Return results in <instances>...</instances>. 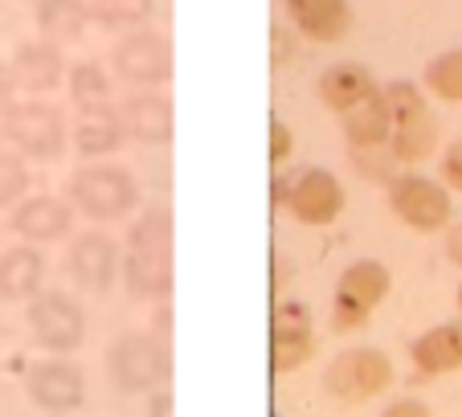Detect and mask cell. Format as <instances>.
Masks as SVG:
<instances>
[{
	"mask_svg": "<svg viewBox=\"0 0 462 417\" xmlns=\"http://www.w3.org/2000/svg\"><path fill=\"white\" fill-rule=\"evenodd\" d=\"M106 376L127 397L160 393L172 381V344L152 331H119L106 348Z\"/></svg>",
	"mask_w": 462,
	"mask_h": 417,
	"instance_id": "obj_1",
	"label": "cell"
},
{
	"mask_svg": "<svg viewBox=\"0 0 462 417\" xmlns=\"http://www.w3.org/2000/svg\"><path fill=\"white\" fill-rule=\"evenodd\" d=\"M384 205L405 229L421 237L446 234L454 226V197L438 176L426 172H397L384 184Z\"/></svg>",
	"mask_w": 462,
	"mask_h": 417,
	"instance_id": "obj_2",
	"label": "cell"
},
{
	"mask_svg": "<svg viewBox=\"0 0 462 417\" xmlns=\"http://www.w3.org/2000/svg\"><path fill=\"white\" fill-rule=\"evenodd\" d=\"M66 200L90 221H123L140 205V181L123 164H82L66 181Z\"/></svg>",
	"mask_w": 462,
	"mask_h": 417,
	"instance_id": "obj_3",
	"label": "cell"
},
{
	"mask_svg": "<svg viewBox=\"0 0 462 417\" xmlns=\"http://www.w3.org/2000/svg\"><path fill=\"white\" fill-rule=\"evenodd\" d=\"M393 295V274L384 262L376 258H356L340 270L336 278V295H332V331L348 336V331H365L373 323L376 307H384V299Z\"/></svg>",
	"mask_w": 462,
	"mask_h": 417,
	"instance_id": "obj_4",
	"label": "cell"
},
{
	"mask_svg": "<svg viewBox=\"0 0 462 417\" xmlns=\"http://www.w3.org/2000/svg\"><path fill=\"white\" fill-rule=\"evenodd\" d=\"M5 139H13L17 156L53 164V160H61L66 144H70V123H66L61 107L45 103V98H21L5 115Z\"/></svg>",
	"mask_w": 462,
	"mask_h": 417,
	"instance_id": "obj_5",
	"label": "cell"
},
{
	"mask_svg": "<svg viewBox=\"0 0 462 417\" xmlns=\"http://www.w3.org/2000/svg\"><path fill=\"white\" fill-rule=\"evenodd\" d=\"M393 381H397L393 360L373 344L344 348L340 357H332V365L323 368V389L332 393L336 401H344V405L376 401L384 389H393Z\"/></svg>",
	"mask_w": 462,
	"mask_h": 417,
	"instance_id": "obj_6",
	"label": "cell"
},
{
	"mask_svg": "<svg viewBox=\"0 0 462 417\" xmlns=\"http://www.w3.org/2000/svg\"><path fill=\"white\" fill-rule=\"evenodd\" d=\"M25 328L37 348L53 357H70L87 339V311L66 291H42L33 303H25Z\"/></svg>",
	"mask_w": 462,
	"mask_h": 417,
	"instance_id": "obj_7",
	"label": "cell"
},
{
	"mask_svg": "<svg viewBox=\"0 0 462 417\" xmlns=\"http://www.w3.org/2000/svg\"><path fill=\"white\" fill-rule=\"evenodd\" d=\"M111 70L135 90H160L172 82V45L156 29L123 33L111 50Z\"/></svg>",
	"mask_w": 462,
	"mask_h": 417,
	"instance_id": "obj_8",
	"label": "cell"
},
{
	"mask_svg": "<svg viewBox=\"0 0 462 417\" xmlns=\"http://www.w3.org/2000/svg\"><path fill=\"white\" fill-rule=\"evenodd\" d=\"M315 348H319V339H315L311 307L299 299H279L271 311V373H299L303 365H311Z\"/></svg>",
	"mask_w": 462,
	"mask_h": 417,
	"instance_id": "obj_9",
	"label": "cell"
},
{
	"mask_svg": "<svg viewBox=\"0 0 462 417\" xmlns=\"http://www.w3.org/2000/svg\"><path fill=\"white\" fill-rule=\"evenodd\" d=\"M344 205H348V189H344V181L332 168H299V172H291L287 213L299 226H311V229L332 226L344 213Z\"/></svg>",
	"mask_w": 462,
	"mask_h": 417,
	"instance_id": "obj_10",
	"label": "cell"
},
{
	"mask_svg": "<svg viewBox=\"0 0 462 417\" xmlns=\"http://www.w3.org/2000/svg\"><path fill=\"white\" fill-rule=\"evenodd\" d=\"M123 270L119 242L103 229H82L70 246H66V278L87 295H106L115 287V278Z\"/></svg>",
	"mask_w": 462,
	"mask_h": 417,
	"instance_id": "obj_11",
	"label": "cell"
},
{
	"mask_svg": "<svg viewBox=\"0 0 462 417\" xmlns=\"http://www.w3.org/2000/svg\"><path fill=\"white\" fill-rule=\"evenodd\" d=\"M25 393L42 413H53V417H74L87 401V376H82L79 365L70 360H33L25 368Z\"/></svg>",
	"mask_w": 462,
	"mask_h": 417,
	"instance_id": "obj_12",
	"label": "cell"
},
{
	"mask_svg": "<svg viewBox=\"0 0 462 417\" xmlns=\"http://www.w3.org/2000/svg\"><path fill=\"white\" fill-rule=\"evenodd\" d=\"M74 229V205L66 197H25L9 218V234H17L25 246H50V242H61V237Z\"/></svg>",
	"mask_w": 462,
	"mask_h": 417,
	"instance_id": "obj_13",
	"label": "cell"
},
{
	"mask_svg": "<svg viewBox=\"0 0 462 417\" xmlns=\"http://www.w3.org/2000/svg\"><path fill=\"white\" fill-rule=\"evenodd\" d=\"M438 144H442V123H438V115L426 107H418V111L410 115H397L393 119V135H389V156L397 160V168L402 172H421V164L426 160H434Z\"/></svg>",
	"mask_w": 462,
	"mask_h": 417,
	"instance_id": "obj_14",
	"label": "cell"
},
{
	"mask_svg": "<svg viewBox=\"0 0 462 417\" xmlns=\"http://www.w3.org/2000/svg\"><path fill=\"white\" fill-rule=\"evenodd\" d=\"M410 365H413V385L462 373V320H446L434 323L430 331H421L410 344Z\"/></svg>",
	"mask_w": 462,
	"mask_h": 417,
	"instance_id": "obj_15",
	"label": "cell"
},
{
	"mask_svg": "<svg viewBox=\"0 0 462 417\" xmlns=\"http://www.w3.org/2000/svg\"><path fill=\"white\" fill-rule=\"evenodd\" d=\"M123 127H127V139L143 144V148H164L172 144V98L164 90H135L119 103Z\"/></svg>",
	"mask_w": 462,
	"mask_h": 417,
	"instance_id": "obj_16",
	"label": "cell"
},
{
	"mask_svg": "<svg viewBox=\"0 0 462 417\" xmlns=\"http://www.w3.org/2000/svg\"><path fill=\"white\" fill-rule=\"evenodd\" d=\"M376 90H381V82H376V74L365 61H332V66L319 74V82H315L319 103L328 107V111H336L340 119L348 111H356L360 103H368Z\"/></svg>",
	"mask_w": 462,
	"mask_h": 417,
	"instance_id": "obj_17",
	"label": "cell"
},
{
	"mask_svg": "<svg viewBox=\"0 0 462 417\" xmlns=\"http://www.w3.org/2000/svg\"><path fill=\"white\" fill-rule=\"evenodd\" d=\"M70 139L79 156L98 160V156H115L127 144V127L115 103H95V107H79V119L70 127Z\"/></svg>",
	"mask_w": 462,
	"mask_h": 417,
	"instance_id": "obj_18",
	"label": "cell"
},
{
	"mask_svg": "<svg viewBox=\"0 0 462 417\" xmlns=\"http://www.w3.org/2000/svg\"><path fill=\"white\" fill-rule=\"evenodd\" d=\"M287 17L295 33H303L315 45H336L352 33L348 0H287Z\"/></svg>",
	"mask_w": 462,
	"mask_h": 417,
	"instance_id": "obj_19",
	"label": "cell"
},
{
	"mask_svg": "<svg viewBox=\"0 0 462 417\" xmlns=\"http://www.w3.org/2000/svg\"><path fill=\"white\" fill-rule=\"evenodd\" d=\"M13 74H17L21 90L25 95H50L53 87H61L66 82V53H61V45L53 42H42V37H33V42H21L17 53H13Z\"/></svg>",
	"mask_w": 462,
	"mask_h": 417,
	"instance_id": "obj_20",
	"label": "cell"
},
{
	"mask_svg": "<svg viewBox=\"0 0 462 417\" xmlns=\"http://www.w3.org/2000/svg\"><path fill=\"white\" fill-rule=\"evenodd\" d=\"M45 287V254L37 246H9L0 254V303H33Z\"/></svg>",
	"mask_w": 462,
	"mask_h": 417,
	"instance_id": "obj_21",
	"label": "cell"
},
{
	"mask_svg": "<svg viewBox=\"0 0 462 417\" xmlns=\"http://www.w3.org/2000/svg\"><path fill=\"white\" fill-rule=\"evenodd\" d=\"M123 287H127V295L135 303H168V295H172V254L127 250Z\"/></svg>",
	"mask_w": 462,
	"mask_h": 417,
	"instance_id": "obj_22",
	"label": "cell"
},
{
	"mask_svg": "<svg viewBox=\"0 0 462 417\" xmlns=\"http://www.w3.org/2000/svg\"><path fill=\"white\" fill-rule=\"evenodd\" d=\"M344 144L348 152H376V148H389V135H393V115L384 95L376 90L368 103H360L356 111L344 115Z\"/></svg>",
	"mask_w": 462,
	"mask_h": 417,
	"instance_id": "obj_23",
	"label": "cell"
},
{
	"mask_svg": "<svg viewBox=\"0 0 462 417\" xmlns=\"http://www.w3.org/2000/svg\"><path fill=\"white\" fill-rule=\"evenodd\" d=\"M33 25L42 33V42L66 45L87 33L90 9L87 0H33Z\"/></svg>",
	"mask_w": 462,
	"mask_h": 417,
	"instance_id": "obj_24",
	"label": "cell"
},
{
	"mask_svg": "<svg viewBox=\"0 0 462 417\" xmlns=\"http://www.w3.org/2000/svg\"><path fill=\"white\" fill-rule=\"evenodd\" d=\"M90 25L106 29V33H135L148 29V21L156 17V0H87Z\"/></svg>",
	"mask_w": 462,
	"mask_h": 417,
	"instance_id": "obj_25",
	"label": "cell"
},
{
	"mask_svg": "<svg viewBox=\"0 0 462 417\" xmlns=\"http://www.w3.org/2000/svg\"><path fill=\"white\" fill-rule=\"evenodd\" d=\"M127 250L172 254V213L164 205H148L140 218L127 226Z\"/></svg>",
	"mask_w": 462,
	"mask_h": 417,
	"instance_id": "obj_26",
	"label": "cell"
},
{
	"mask_svg": "<svg viewBox=\"0 0 462 417\" xmlns=\"http://www.w3.org/2000/svg\"><path fill=\"white\" fill-rule=\"evenodd\" d=\"M421 90L442 103H462V50H442L421 70Z\"/></svg>",
	"mask_w": 462,
	"mask_h": 417,
	"instance_id": "obj_27",
	"label": "cell"
},
{
	"mask_svg": "<svg viewBox=\"0 0 462 417\" xmlns=\"http://www.w3.org/2000/svg\"><path fill=\"white\" fill-rule=\"evenodd\" d=\"M66 90H70L74 107H95V103H111V74L98 58L74 61L66 70Z\"/></svg>",
	"mask_w": 462,
	"mask_h": 417,
	"instance_id": "obj_28",
	"label": "cell"
},
{
	"mask_svg": "<svg viewBox=\"0 0 462 417\" xmlns=\"http://www.w3.org/2000/svg\"><path fill=\"white\" fill-rule=\"evenodd\" d=\"M29 184H33V172H29V160L17 156V152L0 148V208H17L25 200Z\"/></svg>",
	"mask_w": 462,
	"mask_h": 417,
	"instance_id": "obj_29",
	"label": "cell"
},
{
	"mask_svg": "<svg viewBox=\"0 0 462 417\" xmlns=\"http://www.w3.org/2000/svg\"><path fill=\"white\" fill-rule=\"evenodd\" d=\"M352 156V168H356V176L360 181H368V184H389L393 176L402 172V168H397V160L389 156V148H376V152H348Z\"/></svg>",
	"mask_w": 462,
	"mask_h": 417,
	"instance_id": "obj_30",
	"label": "cell"
},
{
	"mask_svg": "<svg viewBox=\"0 0 462 417\" xmlns=\"http://www.w3.org/2000/svg\"><path fill=\"white\" fill-rule=\"evenodd\" d=\"M438 181L450 189V197L462 192V135L450 139L442 148V156H438Z\"/></svg>",
	"mask_w": 462,
	"mask_h": 417,
	"instance_id": "obj_31",
	"label": "cell"
},
{
	"mask_svg": "<svg viewBox=\"0 0 462 417\" xmlns=\"http://www.w3.org/2000/svg\"><path fill=\"white\" fill-rule=\"evenodd\" d=\"M291 156H295V131H291L287 123L274 115V119H271V164L282 168Z\"/></svg>",
	"mask_w": 462,
	"mask_h": 417,
	"instance_id": "obj_32",
	"label": "cell"
},
{
	"mask_svg": "<svg viewBox=\"0 0 462 417\" xmlns=\"http://www.w3.org/2000/svg\"><path fill=\"white\" fill-rule=\"evenodd\" d=\"M381 417H434V409L421 397H393L389 405L381 409Z\"/></svg>",
	"mask_w": 462,
	"mask_h": 417,
	"instance_id": "obj_33",
	"label": "cell"
},
{
	"mask_svg": "<svg viewBox=\"0 0 462 417\" xmlns=\"http://www.w3.org/2000/svg\"><path fill=\"white\" fill-rule=\"evenodd\" d=\"M271 61L274 66H291V61H295V37H291L282 25L271 29Z\"/></svg>",
	"mask_w": 462,
	"mask_h": 417,
	"instance_id": "obj_34",
	"label": "cell"
},
{
	"mask_svg": "<svg viewBox=\"0 0 462 417\" xmlns=\"http://www.w3.org/2000/svg\"><path fill=\"white\" fill-rule=\"evenodd\" d=\"M21 82L17 74H13L9 61H0V111H13V103H21Z\"/></svg>",
	"mask_w": 462,
	"mask_h": 417,
	"instance_id": "obj_35",
	"label": "cell"
},
{
	"mask_svg": "<svg viewBox=\"0 0 462 417\" xmlns=\"http://www.w3.org/2000/svg\"><path fill=\"white\" fill-rule=\"evenodd\" d=\"M143 417H172V393L160 389L148 397V409H143Z\"/></svg>",
	"mask_w": 462,
	"mask_h": 417,
	"instance_id": "obj_36",
	"label": "cell"
},
{
	"mask_svg": "<svg viewBox=\"0 0 462 417\" xmlns=\"http://www.w3.org/2000/svg\"><path fill=\"white\" fill-rule=\"evenodd\" d=\"M442 237H446V258H450L454 266H462V221H454Z\"/></svg>",
	"mask_w": 462,
	"mask_h": 417,
	"instance_id": "obj_37",
	"label": "cell"
},
{
	"mask_svg": "<svg viewBox=\"0 0 462 417\" xmlns=\"http://www.w3.org/2000/svg\"><path fill=\"white\" fill-rule=\"evenodd\" d=\"M287 200H291V172L287 176H274L271 181V208H287Z\"/></svg>",
	"mask_w": 462,
	"mask_h": 417,
	"instance_id": "obj_38",
	"label": "cell"
},
{
	"mask_svg": "<svg viewBox=\"0 0 462 417\" xmlns=\"http://www.w3.org/2000/svg\"><path fill=\"white\" fill-rule=\"evenodd\" d=\"M152 336H160V339L172 336V311H168V303H156V315H152Z\"/></svg>",
	"mask_w": 462,
	"mask_h": 417,
	"instance_id": "obj_39",
	"label": "cell"
},
{
	"mask_svg": "<svg viewBox=\"0 0 462 417\" xmlns=\"http://www.w3.org/2000/svg\"><path fill=\"white\" fill-rule=\"evenodd\" d=\"M454 303H458V320H462V283H458V295H454Z\"/></svg>",
	"mask_w": 462,
	"mask_h": 417,
	"instance_id": "obj_40",
	"label": "cell"
},
{
	"mask_svg": "<svg viewBox=\"0 0 462 417\" xmlns=\"http://www.w3.org/2000/svg\"><path fill=\"white\" fill-rule=\"evenodd\" d=\"M5 115H9V111H0V139H5Z\"/></svg>",
	"mask_w": 462,
	"mask_h": 417,
	"instance_id": "obj_41",
	"label": "cell"
},
{
	"mask_svg": "<svg viewBox=\"0 0 462 417\" xmlns=\"http://www.w3.org/2000/svg\"><path fill=\"white\" fill-rule=\"evenodd\" d=\"M0 339H5V320H0Z\"/></svg>",
	"mask_w": 462,
	"mask_h": 417,
	"instance_id": "obj_42",
	"label": "cell"
},
{
	"mask_svg": "<svg viewBox=\"0 0 462 417\" xmlns=\"http://www.w3.org/2000/svg\"><path fill=\"white\" fill-rule=\"evenodd\" d=\"M271 417H282V413H271Z\"/></svg>",
	"mask_w": 462,
	"mask_h": 417,
	"instance_id": "obj_43",
	"label": "cell"
}]
</instances>
